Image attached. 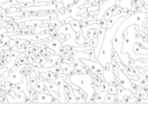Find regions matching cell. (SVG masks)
Wrapping results in <instances>:
<instances>
[{
    "mask_svg": "<svg viewBox=\"0 0 148 131\" xmlns=\"http://www.w3.org/2000/svg\"><path fill=\"white\" fill-rule=\"evenodd\" d=\"M47 46L51 47V49L54 50L55 54H59L60 47H62V42L59 41L58 38H53V37H51V42L47 43Z\"/></svg>",
    "mask_w": 148,
    "mask_h": 131,
    "instance_id": "cell-1",
    "label": "cell"
},
{
    "mask_svg": "<svg viewBox=\"0 0 148 131\" xmlns=\"http://www.w3.org/2000/svg\"><path fill=\"white\" fill-rule=\"evenodd\" d=\"M8 82H10V83H14V84H20L22 81V75H21V71H13L11 75L8 78L7 80Z\"/></svg>",
    "mask_w": 148,
    "mask_h": 131,
    "instance_id": "cell-2",
    "label": "cell"
},
{
    "mask_svg": "<svg viewBox=\"0 0 148 131\" xmlns=\"http://www.w3.org/2000/svg\"><path fill=\"white\" fill-rule=\"evenodd\" d=\"M117 97L116 94H110V93H106V98H104V103H116Z\"/></svg>",
    "mask_w": 148,
    "mask_h": 131,
    "instance_id": "cell-3",
    "label": "cell"
},
{
    "mask_svg": "<svg viewBox=\"0 0 148 131\" xmlns=\"http://www.w3.org/2000/svg\"><path fill=\"white\" fill-rule=\"evenodd\" d=\"M116 91H117V88L114 85V84L110 83L109 85V89H108V93H110V94H116Z\"/></svg>",
    "mask_w": 148,
    "mask_h": 131,
    "instance_id": "cell-4",
    "label": "cell"
},
{
    "mask_svg": "<svg viewBox=\"0 0 148 131\" xmlns=\"http://www.w3.org/2000/svg\"><path fill=\"white\" fill-rule=\"evenodd\" d=\"M126 66H127V67H132V68H133V67L135 66V60L130 57V58H128V62H127Z\"/></svg>",
    "mask_w": 148,
    "mask_h": 131,
    "instance_id": "cell-5",
    "label": "cell"
}]
</instances>
